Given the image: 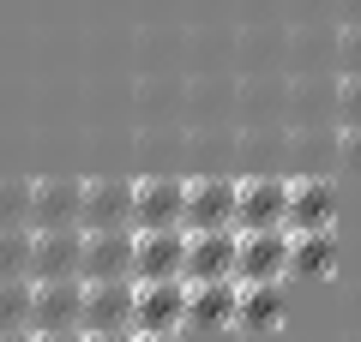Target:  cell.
Here are the masks:
<instances>
[{
	"instance_id": "obj_1",
	"label": "cell",
	"mask_w": 361,
	"mask_h": 342,
	"mask_svg": "<svg viewBox=\"0 0 361 342\" xmlns=\"http://www.w3.org/2000/svg\"><path fill=\"white\" fill-rule=\"evenodd\" d=\"M180 324H187V277L133 282V330H180Z\"/></svg>"
},
{
	"instance_id": "obj_2",
	"label": "cell",
	"mask_w": 361,
	"mask_h": 342,
	"mask_svg": "<svg viewBox=\"0 0 361 342\" xmlns=\"http://www.w3.org/2000/svg\"><path fill=\"white\" fill-rule=\"evenodd\" d=\"M30 330H85V277H30Z\"/></svg>"
},
{
	"instance_id": "obj_3",
	"label": "cell",
	"mask_w": 361,
	"mask_h": 342,
	"mask_svg": "<svg viewBox=\"0 0 361 342\" xmlns=\"http://www.w3.org/2000/svg\"><path fill=\"white\" fill-rule=\"evenodd\" d=\"M235 228H289V180H235Z\"/></svg>"
},
{
	"instance_id": "obj_4",
	"label": "cell",
	"mask_w": 361,
	"mask_h": 342,
	"mask_svg": "<svg viewBox=\"0 0 361 342\" xmlns=\"http://www.w3.org/2000/svg\"><path fill=\"white\" fill-rule=\"evenodd\" d=\"M235 258H241V234L235 228H187V265L180 277L199 282V277H235ZM241 282V277H235Z\"/></svg>"
},
{
	"instance_id": "obj_5",
	"label": "cell",
	"mask_w": 361,
	"mask_h": 342,
	"mask_svg": "<svg viewBox=\"0 0 361 342\" xmlns=\"http://www.w3.org/2000/svg\"><path fill=\"white\" fill-rule=\"evenodd\" d=\"M235 234H241V258H235L241 282H277L289 270V228H235Z\"/></svg>"
},
{
	"instance_id": "obj_6",
	"label": "cell",
	"mask_w": 361,
	"mask_h": 342,
	"mask_svg": "<svg viewBox=\"0 0 361 342\" xmlns=\"http://www.w3.org/2000/svg\"><path fill=\"white\" fill-rule=\"evenodd\" d=\"M180 228H235V180H180Z\"/></svg>"
},
{
	"instance_id": "obj_7",
	"label": "cell",
	"mask_w": 361,
	"mask_h": 342,
	"mask_svg": "<svg viewBox=\"0 0 361 342\" xmlns=\"http://www.w3.org/2000/svg\"><path fill=\"white\" fill-rule=\"evenodd\" d=\"M187 228H133V282L139 277H180Z\"/></svg>"
},
{
	"instance_id": "obj_8",
	"label": "cell",
	"mask_w": 361,
	"mask_h": 342,
	"mask_svg": "<svg viewBox=\"0 0 361 342\" xmlns=\"http://www.w3.org/2000/svg\"><path fill=\"white\" fill-rule=\"evenodd\" d=\"M85 330H133V277L85 282Z\"/></svg>"
},
{
	"instance_id": "obj_9",
	"label": "cell",
	"mask_w": 361,
	"mask_h": 342,
	"mask_svg": "<svg viewBox=\"0 0 361 342\" xmlns=\"http://www.w3.org/2000/svg\"><path fill=\"white\" fill-rule=\"evenodd\" d=\"M85 265V228H37L30 241V277H78Z\"/></svg>"
},
{
	"instance_id": "obj_10",
	"label": "cell",
	"mask_w": 361,
	"mask_h": 342,
	"mask_svg": "<svg viewBox=\"0 0 361 342\" xmlns=\"http://www.w3.org/2000/svg\"><path fill=\"white\" fill-rule=\"evenodd\" d=\"M78 204H85V180H30V228H73Z\"/></svg>"
},
{
	"instance_id": "obj_11",
	"label": "cell",
	"mask_w": 361,
	"mask_h": 342,
	"mask_svg": "<svg viewBox=\"0 0 361 342\" xmlns=\"http://www.w3.org/2000/svg\"><path fill=\"white\" fill-rule=\"evenodd\" d=\"M78 277H133V228H85V265Z\"/></svg>"
},
{
	"instance_id": "obj_12",
	"label": "cell",
	"mask_w": 361,
	"mask_h": 342,
	"mask_svg": "<svg viewBox=\"0 0 361 342\" xmlns=\"http://www.w3.org/2000/svg\"><path fill=\"white\" fill-rule=\"evenodd\" d=\"M235 312H241V282L235 277L187 282V324H235Z\"/></svg>"
},
{
	"instance_id": "obj_13",
	"label": "cell",
	"mask_w": 361,
	"mask_h": 342,
	"mask_svg": "<svg viewBox=\"0 0 361 342\" xmlns=\"http://www.w3.org/2000/svg\"><path fill=\"white\" fill-rule=\"evenodd\" d=\"M85 228H133V180H85Z\"/></svg>"
},
{
	"instance_id": "obj_14",
	"label": "cell",
	"mask_w": 361,
	"mask_h": 342,
	"mask_svg": "<svg viewBox=\"0 0 361 342\" xmlns=\"http://www.w3.org/2000/svg\"><path fill=\"white\" fill-rule=\"evenodd\" d=\"M133 228H180V180H133Z\"/></svg>"
},
{
	"instance_id": "obj_15",
	"label": "cell",
	"mask_w": 361,
	"mask_h": 342,
	"mask_svg": "<svg viewBox=\"0 0 361 342\" xmlns=\"http://www.w3.org/2000/svg\"><path fill=\"white\" fill-rule=\"evenodd\" d=\"M331 216H337L331 180H319V175L289 180V228H331Z\"/></svg>"
},
{
	"instance_id": "obj_16",
	"label": "cell",
	"mask_w": 361,
	"mask_h": 342,
	"mask_svg": "<svg viewBox=\"0 0 361 342\" xmlns=\"http://www.w3.org/2000/svg\"><path fill=\"white\" fill-rule=\"evenodd\" d=\"M331 265H337V234L331 228H289V270L319 277Z\"/></svg>"
},
{
	"instance_id": "obj_17",
	"label": "cell",
	"mask_w": 361,
	"mask_h": 342,
	"mask_svg": "<svg viewBox=\"0 0 361 342\" xmlns=\"http://www.w3.org/2000/svg\"><path fill=\"white\" fill-rule=\"evenodd\" d=\"M277 312H283V289L277 282H241V312H235V324H277Z\"/></svg>"
},
{
	"instance_id": "obj_18",
	"label": "cell",
	"mask_w": 361,
	"mask_h": 342,
	"mask_svg": "<svg viewBox=\"0 0 361 342\" xmlns=\"http://www.w3.org/2000/svg\"><path fill=\"white\" fill-rule=\"evenodd\" d=\"M30 277H0V330L13 324H30Z\"/></svg>"
},
{
	"instance_id": "obj_19",
	"label": "cell",
	"mask_w": 361,
	"mask_h": 342,
	"mask_svg": "<svg viewBox=\"0 0 361 342\" xmlns=\"http://www.w3.org/2000/svg\"><path fill=\"white\" fill-rule=\"evenodd\" d=\"M30 241L37 228H0V277H30Z\"/></svg>"
},
{
	"instance_id": "obj_20",
	"label": "cell",
	"mask_w": 361,
	"mask_h": 342,
	"mask_svg": "<svg viewBox=\"0 0 361 342\" xmlns=\"http://www.w3.org/2000/svg\"><path fill=\"white\" fill-rule=\"evenodd\" d=\"M0 228H30V180H0Z\"/></svg>"
},
{
	"instance_id": "obj_21",
	"label": "cell",
	"mask_w": 361,
	"mask_h": 342,
	"mask_svg": "<svg viewBox=\"0 0 361 342\" xmlns=\"http://www.w3.org/2000/svg\"><path fill=\"white\" fill-rule=\"evenodd\" d=\"M337 120L361 127V72H343V84H337Z\"/></svg>"
},
{
	"instance_id": "obj_22",
	"label": "cell",
	"mask_w": 361,
	"mask_h": 342,
	"mask_svg": "<svg viewBox=\"0 0 361 342\" xmlns=\"http://www.w3.org/2000/svg\"><path fill=\"white\" fill-rule=\"evenodd\" d=\"M337 66H343V72H361V25H343V37H337Z\"/></svg>"
},
{
	"instance_id": "obj_23",
	"label": "cell",
	"mask_w": 361,
	"mask_h": 342,
	"mask_svg": "<svg viewBox=\"0 0 361 342\" xmlns=\"http://www.w3.org/2000/svg\"><path fill=\"white\" fill-rule=\"evenodd\" d=\"M337 156H343L349 168H361V127H343V139H337Z\"/></svg>"
},
{
	"instance_id": "obj_24",
	"label": "cell",
	"mask_w": 361,
	"mask_h": 342,
	"mask_svg": "<svg viewBox=\"0 0 361 342\" xmlns=\"http://www.w3.org/2000/svg\"><path fill=\"white\" fill-rule=\"evenodd\" d=\"M30 342H85L78 324H61V330H30Z\"/></svg>"
},
{
	"instance_id": "obj_25",
	"label": "cell",
	"mask_w": 361,
	"mask_h": 342,
	"mask_svg": "<svg viewBox=\"0 0 361 342\" xmlns=\"http://www.w3.org/2000/svg\"><path fill=\"white\" fill-rule=\"evenodd\" d=\"M85 342H133V330H85Z\"/></svg>"
},
{
	"instance_id": "obj_26",
	"label": "cell",
	"mask_w": 361,
	"mask_h": 342,
	"mask_svg": "<svg viewBox=\"0 0 361 342\" xmlns=\"http://www.w3.org/2000/svg\"><path fill=\"white\" fill-rule=\"evenodd\" d=\"M133 342H175V330H133Z\"/></svg>"
},
{
	"instance_id": "obj_27",
	"label": "cell",
	"mask_w": 361,
	"mask_h": 342,
	"mask_svg": "<svg viewBox=\"0 0 361 342\" xmlns=\"http://www.w3.org/2000/svg\"><path fill=\"white\" fill-rule=\"evenodd\" d=\"M0 342H30V324H13V330H0Z\"/></svg>"
},
{
	"instance_id": "obj_28",
	"label": "cell",
	"mask_w": 361,
	"mask_h": 342,
	"mask_svg": "<svg viewBox=\"0 0 361 342\" xmlns=\"http://www.w3.org/2000/svg\"><path fill=\"white\" fill-rule=\"evenodd\" d=\"M343 18H349V25H361V0H343Z\"/></svg>"
}]
</instances>
